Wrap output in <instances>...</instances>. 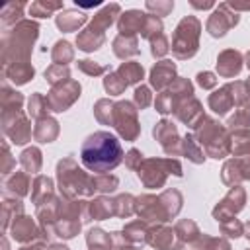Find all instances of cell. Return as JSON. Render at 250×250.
I'll return each mask as SVG.
<instances>
[{
	"label": "cell",
	"instance_id": "6da1fadb",
	"mask_svg": "<svg viewBox=\"0 0 250 250\" xmlns=\"http://www.w3.org/2000/svg\"><path fill=\"white\" fill-rule=\"evenodd\" d=\"M80 156L88 170L107 172V170H113L121 162L123 152H121L119 141L113 135L105 131H98L84 141Z\"/></svg>",
	"mask_w": 250,
	"mask_h": 250
}]
</instances>
